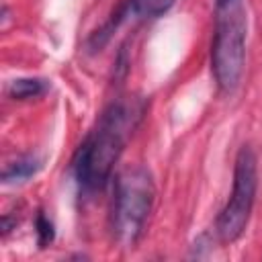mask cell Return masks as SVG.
<instances>
[{
    "label": "cell",
    "instance_id": "7a4b0ae2",
    "mask_svg": "<svg viewBox=\"0 0 262 262\" xmlns=\"http://www.w3.org/2000/svg\"><path fill=\"white\" fill-rule=\"evenodd\" d=\"M248 16L244 0H217L211 43V70L223 92H233L242 80L246 59Z\"/></svg>",
    "mask_w": 262,
    "mask_h": 262
},
{
    "label": "cell",
    "instance_id": "277c9868",
    "mask_svg": "<svg viewBox=\"0 0 262 262\" xmlns=\"http://www.w3.org/2000/svg\"><path fill=\"white\" fill-rule=\"evenodd\" d=\"M256 186H258L256 154L250 145H242L235 156L231 194L225 207L219 211L217 223H215V233L223 244H231L244 233L254 207Z\"/></svg>",
    "mask_w": 262,
    "mask_h": 262
},
{
    "label": "cell",
    "instance_id": "ba28073f",
    "mask_svg": "<svg viewBox=\"0 0 262 262\" xmlns=\"http://www.w3.org/2000/svg\"><path fill=\"white\" fill-rule=\"evenodd\" d=\"M35 233H37V242H39L41 248H45L47 244H51L53 237H55L53 223L49 221V217H47L43 211L37 213V219H35Z\"/></svg>",
    "mask_w": 262,
    "mask_h": 262
},
{
    "label": "cell",
    "instance_id": "5b68a950",
    "mask_svg": "<svg viewBox=\"0 0 262 262\" xmlns=\"http://www.w3.org/2000/svg\"><path fill=\"white\" fill-rule=\"evenodd\" d=\"M41 168V162L35 156H23L10 164H6V168L2 170V180L6 184L10 182H25L31 176H35Z\"/></svg>",
    "mask_w": 262,
    "mask_h": 262
},
{
    "label": "cell",
    "instance_id": "8992f818",
    "mask_svg": "<svg viewBox=\"0 0 262 262\" xmlns=\"http://www.w3.org/2000/svg\"><path fill=\"white\" fill-rule=\"evenodd\" d=\"M49 88V82L43 78H18L8 84V96L14 100H29L43 96Z\"/></svg>",
    "mask_w": 262,
    "mask_h": 262
},
{
    "label": "cell",
    "instance_id": "3957f363",
    "mask_svg": "<svg viewBox=\"0 0 262 262\" xmlns=\"http://www.w3.org/2000/svg\"><path fill=\"white\" fill-rule=\"evenodd\" d=\"M154 199L156 184L145 168L133 166L117 176L111 207V231L117 244L133 248L139 242L149 219Z\"/></svg>",
    "mask_w": 262,
    "mask_h": 262
},
{
    "label": "cell",
    "instance_id": "52a82bcc",
    "mask_svg": "<svg viewBox=\"0 0 262 262\" xmlns=\"http://www.w3.org/2000/svg\"><path fill=\"white\" fill-rule=\"evenodd\" d=\"M176 0H129L127 8L139 18H158L172 8Z\"/></svg>",
    "mask_w": 262,
    "mask_h": 262
},
{
    "label": "cell",
    "instance_id": "6da1fadb",
    "mask_svg": "<svg viewBox=\"0 0 262 262\" xmlns=\"http://www.w3.org/2000/svg\"><path fill=\"white\" fill-rule=\"evenodd\" d=\"M143 115L145 100L137 96L117 98L102 111L72 162L76 182L84 192L100 190L111 180L115 164Z\"/></svg>",
    "mask_w": 262,
    "mask_h": 262
}]
</instances>
